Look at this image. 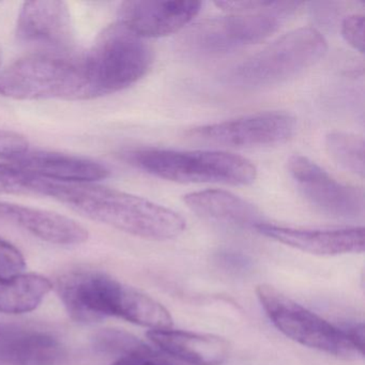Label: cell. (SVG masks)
I'll return each instance as SVG.
<instances>
[{
	"instance_id": "cell-1",
	"label": "cell",
	"mask_w": 365,
	"mask_h": 365,
	"mask_svg": "<svg viewBox=\"0 0 365 365\" xmlns=\"http://www.w3.org/2000/svg\"><path fill=\"white\" fill-rule=\"evenodd\" d=\"M41 196L67 205L93 221L153 241L177 238L187 224L179 213L146 198L91 183H63L44 179Z\"/></svg>"
},
{
	"instance_id": "cell-2",
	"label": "cell",
	"mask_w": 365,
	"mask_h": 365,
	"mask_svg": "<svg viewBox=\"0 0 365 365\" xmlns=\"http://www.w3.org/2000/svg\"><path fill=\"white\" fill-rule=\"evenodd\" d=\"M56 289L70 317L78 322L118 317L150 330L173 327L172 316L161 303L102 271H70L59 277Z\"/></svg>"
},
{
	"instance_id": "cell-3",
	"label": "cell",
	"mask_w": 365,
	"mask_h": 365,
	"mask_svg": "<svg viewBox=\"0 0 365 365\" xmlns=\"http://www.w3.org/2000/svg\"><path fill=\"white\" fill-rule=\"evenodd\" d=\"M120 157L138 170L175 182L249 185L257 177V170L251 161L223 151L140 147L125 149Z\"/></svg>"
},
{
	"instance_id": "cell-4",
	"label": "cell",
	"mask_w": 365,
	"mask_h": 365,
	"mask_svg": "<svg viewBox=\"0 0 365 365\" xmlns=\"http://www.w3.org/2000/svg\"><path fill=\"white\" fill-rule=\"evenodd\" d=\"M0 95L14 100H86L84 54L44 51L21 58L0 74Z\"/></svg>"
},
{
	"instance_id": "cell-5",
	"label": "cell",
	"mask_w": 365,
	"mask_h": 365,
	"mask_svg": "<svg viewBox=\"0 0 365 365\" xmlns=\"http://www.w3.org/2000/svg\"><path fill=\"white\" fill-rule=\"evenodd\" d=\"M153 61L143 38L120 23L106 27L84 54L88 99L118 93L144 78Z\"/></svg>"
},
{
	"instance_id": "cell-6",
	"label": "cell",
	"mask_w": 365,
	"mask_h": 365,
	"mask_svg": "<svg viewBox=\"0 0 365 365\" xmlns=\"http://www.w3.org/2000/svg\"><path fill=\"white\" fill-rule=\"evenodd\" d=\"M327 51L326 39L317 29H294L230 70L226 82L243 89L274 86L317 63Z\"/></svg>"
},
{
	"instance_id": "cell-7",
	"label": "cell",
	"mask_w": 365,
	"mask_h": 365,
	"mask_svg": "<svg viewBox=\"0 0 365 365\" xmlns=\"http://www.w3.org/2000/svg\"><path fill=\"white\" fill-rule=\"evenodd\" d=\"M301 6L302 3L297 1H279V5L270 11L232 14L202 21L179 38L177 48L185 56L195 58L234 52L270 37Z\"/></svg>"
},
{
	"instance_id": "cell-8",
	"label": "cell",
	"mask_w": 365,
	"mask_h": 365,
	"mask_svg": "<svg viewBox=\"0 0 365 365\" xmlns=\"http://www.w3.org/2000/svg\"><path fill=\"white\" fill-rule=\"evenodd\" d=\"M256 294L275 328L296 343L345 360L363 358L341 329L333 326L273 286L258 285Z\"/></svg>"
},
{
	"instance_id": "cell-9",
	"label": "cell",
	"mask_w": 365,
	"mask_h": 365,
	"mask_svg": "<svg viewBox=\"0 0 365 365\" xmlns=\"http://www.w3.org/2000/svg\"><path fill=\"white\" fill-rule=\"evenodd\" d=\"M294 131L296 119L292 115L262 112L193 128L185 136L200 144L247 148L284 144Z\"/></svg>"
},
{
	"instance_id": "cell-10",
	"label": "cell",
	"mask_w": 365,
	"mask_h": 365,
	"mask_svg": "<svg viewBox=\"0 0 365 365\" xmlns=\"http://www.w3.org/2000/svg\"><path fill=\"white\" fill-rule=\"evenodd\" d=\"M288 170L303 197L320 212L339 219H356L364 213L363 192L339 182L309 158L292 155Z\"/></svg>"
},
{
	"instance_id": "cell-11",
	"label": "cell",
	"mask_w": 365,
	"mask_h": 365,
	"mask_svg": "<svg viewBox=\"0 0 365 365\" xmlns=\"http://www.w3.org/2000/svg\"><path fill=\"white\" fill-rule=\"evenodd\" d=\"M73 35L71 14L63 1L35 0L23 5L16 25V37L22 43L68 51Z\"/></svg>"
},
{
	"instance_id": "cell-12",
	"label": "cell",
	"mask_w": 365,
	"mask_h": 365,
	"mask_svg": "<svg viewBox=\"0 0 365 365\" xmlns=\"http://www.w3.org/2000/svg\"><path fill=\"white\" fill-rule=\"evenodd\" d=\"M200 1H125L119 8V23L143 38H161L185 29L202 10Z\"/></svg>"
},
{
	"instance_id": "cell-13",
	"label": "cell",
	"mask_w": 365,
	"mask_h": 365,
	"mask_svg": "<svg viewBox=\"0 0 365 365\" xmlns=\"http://www.w3.org/2000/svg\"><path fill=\"white\" fill-rule=\"evenodd\" d=\"M255 230L267 238L314 255L336 256L362 253L365 247L363 227L301 230L262 222L255 226Z\"/></svg>"
},
{
	"instance_id": "cell-14",
	"label": "cell",
	"mask_w": 365,
	"mask_h": 365,
	"mask_svg": "<svg viewBox=\"0 0 365 365\" xmlns=\"http://www.w3.org/2000/svg\"><path fill=\"white\" fill-rule=\"evenodd\" d=\"M11 165L41 178L63 183H91L110 176V170L100 162L41 149H29Z\"/></svg>"
},
{
	"instance_id": "cell-15",
	"label": "cell",
	"mask_w": 365,
	"mask_h": 365,
	"mask_svg": "<svg viewBox=\"0 0 365 365\" xmlns=\"http://www.w3.org/2000/svg\"><path fill=\"white\" fill-rule=\"evenodd\" d=\"M0 221L52 245H78L88 240V232L81 224L52 211L0 202Z\"/></svg>"
},
{
	"instance_id": "cell-16",
	"label": "cell",
	"mask_w": 365,
	"mask_h": 365,
	"mask_svg": "<svg viewBox=\"0 0 365 365\" xmlns=\"http://www.w3.org/2000/svg\"><path fill=\"white\" fill-rule=\"evenodd\" d=\"M66 356L61 341L52 333L14 327L0 330V362L7 365H59Z\"/></svg>"
},
{
	"instance_id": "cell-17",
	"label": "cell",
	"mask_w": 365,
	"mask_h": 365,
	"mask_svg": "<svg viewBox=\"0 0 365 365\" xmlns=\"http://www.w3.org/2000/svg\"><path fill=\"white\" fill-rule=\"evenodd\" d=\"M147 336L158 349L189 365H221L230 354V341L217 335L170 328L149 330Z\"/></svg>"
},
{
	"instance_id": "cell-18",
	"label": "cell",
	"mask_w": 365,
	"mask_h": 365,
	"mask_svg": "<svg viewBox=\"0 0 365 365\" xmlns=\"http://www.w3.org/2000/svg\"><path fill=\"white\" fill-rule=\"evenodd\" d=\"M187 206L198 217L240 228H255L262 223L259 211L235 194L222 190L193 192L183 197Z\"/></svg>"
},
{
	"instance_id": "cell-19",
	"label": "cell",
	"mask_w": 365,
	"mask_h": 365,
	"mask_svg": "<svg viewBox=\"0 0 365 365\" xmlns=\"http://www.w3.org/2000/svg\"><path fill=\"white\" fill-rule=\"evenodd\" d=\"M52 288V282L37 273L0 277V313L18 315L34 311Z\"/></svg>"
},
{
	"instance_id": "cell-20",
	"label": "cell",
	"mask_w": 365,
	"mask_h": 365,
	"mask_svg": "<svg viewBox=\"0 0 365 365\" xmlns=\"http://www.w3.org/2000/svg\"><path fill=\"white\" fill-rule=\"evenodd\" d=\"M327 151L341 168L364 178V140L354 134L331 132L326 136Z\"/></svg>"
},
{
	"instance_id": "cell-21",
	"label": "cell",
	"mask_w": 365,
	"mask_h": 365,
	"mask_svg": "<svg viewBox=\"0 0 365 365\" xmlns=\"http://www.w3.org/2000/svg\"><path fill=\"white\" fill-rule=\"evenodd\" d=\"M41 177L10 164L0 163V194L39 195Z\"/></svg>"
},
{
	"instance_id": "cell-22",
	"label": "cell",
	"mask_w": 365,
	"mask_h": 365,
	"mask_svg": "<svg viewBox=\"0 0 365 365\" xmlns=\"http://www.w3.org/2000/svg\"><path fill=\"white\" fill-rule=\"evenodd\" d=\"M142 343L143 341L133 335L119 330L101 331L95 339L97 349L104 354L116 356L117 358L129 354Z\"/></svg>"
},
{
	"instance_id": "cell-23",
	"label": "cell",
	"mask_w": 365,
	"mask_h": 365,
	"mask_svg": "<svg viewBox=\"0 0 365 365\" xmlns=\"http://www.w3.org/2000/svg\"><path fill=\"white\" fill-rule=\"evenodd\" d=\"M112 365H189L165 352L142 343L129 354L117 358Z\"/></svg>"
},
{
	"instance_id": "cell-24",
	"label": "cell",
	"mask_w": 365,
	"mask_h": 365,
	"mask_svg": "<svg viewBox=\"0 0 365 365\" xmlns=\"http://www.w3.org/2000/svg\"><path fill=\"white\" fill-rule=\"evenodd\" d=\"M26 268L24 256L9 241L0 238V277L21 274Z\"/></svg>"
},
{
	"instance_id": "cell-25",
	"label": "cell",
	"mask_w": 365,
	"mask_h": 365,
	"mask_svg": "<svg viewBox=\"0 0 365 365\" xmlns=\"http://www.w3.org/2000/svg\"><path fill=\"white\" fill-rule=\"evenodd\" d=\"M31 149L29 140L14 131L0 130V158L12 162L22 157Z\"/></svg>"
},
{
	"instance_id": "cell-26",
	"label": "cell",
	"mask_w": 365,
	"mask_h": 365,
	"mask_svg": "<svg viewBox=\"0 0 365 365\" xmlns=\"http://www.w3.org/2000/svg\"><path fill=\"white\" fill-rule=\"evenodd\" d=\"M341 35L354 50L364 53V16L351 14L341 23Z\"/></svg>"
},
{
	"instance_id": "cell-27",
	"label": "cell",
	"mask_w": 365,
	"mask_h": 365,
	"mask_svg": "<svg viewBox=\"0 0 365 365\" xmlns=\"http://www.w3.org/2000/svg\"><path fill=\"white\" fill-rule=\"evenodd\" d=\"M215 5L232 14H253L274 9L279 1H217Z\"/></svg>"
},
{
	"instance_id": "cell-28",
	"label": "cell",
	"mask_w": 365,
	"mask_h": 365,
	"mask_svg": "<svg viewBox=\"0 0 365 365\" xmlns=\"http://www.w3.org/2000/svg\"><path fill=\"white\" fill-rule=\"evenodd\" d=\"M346 336L349 339L350 343L354 346L361 356H364V326L363 324H356L343 329Z\"/></svg>"
},
{
	"instance_id": "cell-29",
	"label": "cell",
	"mask_w": 365,
	"mask_h": 365,
	"mask_svg": "<svg viewBox=\"0 0 365 365\" xmlns=\"http://www.w3.org/2000/svg\"><path fill=\"white\" fill-rule=\"evenodd\" d=\"M0 330H1V329H0Z\"/></svg>"
}]
</instances>
